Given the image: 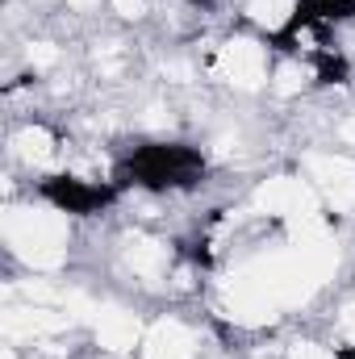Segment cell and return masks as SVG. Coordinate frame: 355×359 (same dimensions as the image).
Instances as JSON below:
<instances>
[{
    "label": "cell",
    "instance_id": "6da1fadb",
    "mask_svg": "<svg viewBox=\"0 0 355 359\" xmlns=\"http://www.w3.org/2000/svg\"><path fill=\"white\" fill-rule=\"evenodd\" d=\"M0 230L8 259L29 271H59L72 255V226L55 201H8Z\"/></svg>",
    "mask_w": 355,
    "mask_h": 359
},
{
    "label": "cell",
    "instance_id": "7a4b0ae2",
    "mask_svg": "<svg viewBox=\"0 0 355 359\" xmlns=\"http://www.w3.org/2000/svg\"><path fill=\"white\" fill-rule=\"evenodd\" d=\"M209 76L230 84L234 92H260L267 88V46L255 38V34H234L226 38L213 55H209Z\"/></svg>",
    "mask_w": 355,
    "mask_h": 359
},
{
    "label": "cell",
    "instance_id": "3957f363",
    "mask_svg": "<svg viewBox=\"0 0 355 359\" xmlns=\"http://www.w3.org/2000/svg\"><path fill=\"white\" fill-rule=\"evenodd\" d=\"M305 180L318 188V196L330 209H339V213L355 209V159L351 155H339V151L305 155Z\"/></svg>",
    "mask_w": 355,
    "mask_h": 359
},
{
    "label": "cell",
    "instance_id": "277c9868",
    "mask_svg": "<svg viewBox=\"0 0 355 359\" xmlns=\"http://www.w3.org/2000/svg\"><path fill=\"white\" fill-rule=\"evenodd\" d=\"M8 159L25 172H51L63 163V138L46 121H21L8 130Z\"/></svg>",
    "mask_w": 355,
    "mask_h": 359
},
{
    "label": "cell",
    "instance_id": "5b68a950",
    "mask_svg": "<svg viewBox=\"0 0 355 359\" xmlns=\"http://www.w3.org/2000/svg\"><path fill=\"white\" fill-rule=\"evenodd\" d=\"M121 264H126L130 276H138L142 284H159L172 271V247L163 238H155V234L134 230V234L121 238Z\"/></svg>",
    "mask_w": 355,
    "mask_h": 359
},
{
    "label": "cell",
    "instance_id": "8992f818",
    "mask_svg": "<svg viewBox=\"0 0 355 359\" xmlns=\"http://www.w3.org/2000/svg\"><path fill=\"white\" fill-rule=\"evenodd\" d=\"M92 334H96V347L109 351V355H126L142 343V326L130 309L121 305H100L96 318H92Z\"/></svg>",
    "mask_w": 355,
    "mask_h": 359
},
{
    "label": "cell",
    "instance_id": "52a82bcc",
    "mask_svg": "<svg viewBox=\"0 0 355 359\" xmlns=\"http://www.w3.org/2000/svg\"><path fill=\"white\" fill-rule=\"evenodd\" d=\"M142 359H196V334L180 318H159L142 334Z\"/></svg>",
    "mask_w": 355,
    "mask_h": 359
},
{
    "label": "cell",
    "instance_id": "ba28073f",
    "mask_svg": "<svg viewBox=\"0 0 355 359\" xmlns=\"http://www.w3.org/2000/svg\"><path fill=\"white\" fill-rule=\"evenodd\" d=\"M243 17L260 34H288V25L297 21V0H247Z\"/></svg>",
    "mask_w": 355,
    "mask_h": 359
},
{
    "label": "cell",
    "instance_id": "9c48e42d",
    "mask_svg": "<svg viewBox=\"0 0 355 359\" xmlns=\"http://www.w3.org/2000/svg\"><path fill=\"white\" fill-rule=\"evenodd\" d=\"M309 80H314V63H305V59H297V55H288V59H280L276 67H272V76H267V88L276 92V96H301V92L309 88Z\"/></svg>",
    "mask_w": 355,
    "mask_h": 359
},
{
    "label": "cell",
    "instance_id": "30bf717a",
    "mask_svg": "<svg viewBox=\"0 0 355 359\" xmlns=\"http://www.w3.org/2000/svg\"><path fill=\"white\" fill-rule=\"evenodd\" d=\"M59 63H63V50H59L55 42H29V46H25V67H29L34 76L55 72Z\"/></svg>",
    "mask_w": 355,
    "mask_h": 359
},
{
    "label": "cell",
    "instance_id": "8fae6325",
    "mask_svg": "<svg viewBox=\"0 0 355 359\" xmlns=\"http://www.w3.org/2000/svg\"><path fill=\"white\" fill-rule=\"evenodd\" d=\"M284 359H339L330 347H322V343H309V339H297V343H288V351Z\"/></svg>",
    "mask_w": 355,
    "mask_h": 359
},
{
    "label": "cell",
    "instance_id": "7c38bea8",
    "mask_svg": "<svg viewBox=\"0 0 355 359\" xmlns=\"http://www.w3.org/2000/svg\"><path fill=\"white\" fill-rule=\"evenodd\" d=\"M109 4H113V13L121 21H142L151 13V0H109Z\"/></svg>",
    "mask_w": 355,
    "mask_h": 359
},
{
    "label": "cell",
    "instance_id": "4fadbf2b",
    "mask_svg": "<svg viewBox=\"0 0 355 359\" xmlns=\"http://www.w3.org/2000/svg\"><path fill=\"white\" fill-rule=\"evenodd\" d=\"M335 134H339V142H343V147H355V113H351V117H343V121L335 126Z\"/></svg>",
    "mask_w": 355,
    "mask_h": 359
},
{
    "label": "cell",
    "instance_id": "5bb4252c",
    "mask_svg": "<svg viewBox=\"0 0 355 359\" xmlns=\"http://www.w3.org/2000/svg\"><path fill=\"white\" fill-rule=\"evenodd\" d=\"M67 4H72V8H92L96 0H67Z\"/></svg>",
    "mask_w": 355,
    "mask_h": 359
}]
</instances>
